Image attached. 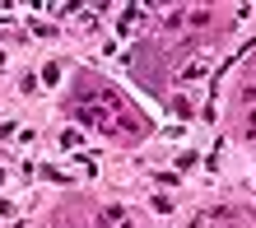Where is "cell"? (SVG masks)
I'll return each mask as SVG.
<instances>
[{
	"label": "cell",
	"instance_id": "obj_3",
	"mask_svg": "<svg viewBox=\"0 0 256 228\" xmlns=\"http://www.w3.org/2000/svg\"><path fill=\"white\" fill-rule=\"evenodd\" d=\"M14 135V121H0V140H10Z\"/></svg>",
	"mask_w": 256,
	"mask_h": 228
},
{
	"label": "cell",
	"instance_id": "obj_1",
	"mask_svg": "<svg viewBox=\"0 0 256 228\" xmlns=\"http://www.w3.org/2000/svg\"><path fill=\"white\" fill-rule=\"evenodd\" d=\"M200 74H205V66H200V60H191V66L182 70V80H200Z\"/></svg>",
	"mask_w": 256,
	"mask_h": 228
},
{
	"label": "cell",
	"instance_id": "obj_2",
	"mask_svg": "<svg viewBox=\"0 0 256 228\" xmlns=\"http://www.w3.org/2000/svg\"><path fill=\"white\" fill-rule=\"evenodd\" d=\"M61 149H80V130H66L61 135Z\"/></svg>",
	"mask_w": 256,
	"mask_h": 228
}]
</instances>
